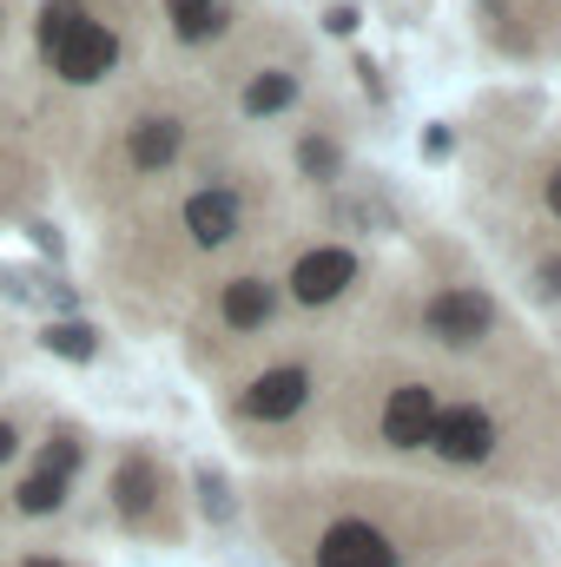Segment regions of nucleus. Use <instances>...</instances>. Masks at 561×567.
Here are the masks:
<instances>
[{"mask_svg": "<svg viewBox=\"0 0 561 567\" xmlns=\"http://www.w3.org/2000/svg\"><path fill=\"white\" fill-rule=\"evenodd\" d=\"M422 330L442 343V350H469L496 330V297L476 290V284H456V290H436L422 303Z\"/></svg>", "mask_w": 561, "mask_h": 567, "instance_id": "f257e3e1", "label": "nucleus"}, {"mask_svg": "<svg viewBox=\"0 0 561 567\" xmlns=\"http://www.w3.org/2000/svg\"><path fill=\"white\" fill-rule=\"evenodd\" d=\"M120 66V33L106 27V20H80L67 40H60V53H53V73L60 80H73V86H93V80H106Z\"/></svg>", "mask_w": 561, "mask_h": 567, "instance_id": "f03ea898", "label": "nucleus"}, {"mask_svg": "<svg viewBox=\"0 0 561 567\" xmlns=\"http://www.w3.org/2000/svg\"><path fill=\"white\" fill-rule=\"evenodd\" d=\"M429 449H436L442 462H456V468L489 462V449H496V423H489V410H476V403H449V410H436Z\"/></svg>", "mask_w": 561, "mask_h": 567, "instance_id": "7ed1b4c3", "label": "nucleus"}, {"mask_svg": "<svg viewBox=\"0 0 561 567\" xmlns=\"http://www.w3.org/2000/svg\"><path fill=\"white\" fill-rule=\"evenodd\" d=\"M304 403H310V370H297V363L265 370V377L238 396V410H245L252 423H284V416H297Z\"/></svg>", "mask_w": 561, "mask_h": 567, "instance_id": "20e7f679", "label": "nucleus"}, {"mask_svg": "<svg viewBox=\"0 0 561 567\" xmlns=\"http://www.w3.org/2000/svg\"><path fill=\"white\" fill-rule=\"evenodd\" d=\"M344 284H357V251H344V245H317V251L297 258V271H290V297H297V303H330V297H344Z\"/></svg>", "mask_w": 561, "mask_h": 567, "instance_id": "39448f33", "label": "nucleus"}, {"mask_svg": "<svg viewBox=\"0 0 561 567\" xmlns=\"http://www.w3.org/2000/svg\"><path fill=\"white\" fill-rule=\"evenodd\" d=\"M238 225H245V205H238V192H225V185H205V192H192V198H185V231H192V245H198V251H218V245H232V238H238Z\"/></svg>", "mask_w": 561, "mask_h": 567, "instance_id": "423d86ee", "label": "nucleus"}, {"mask_svg": "<svg viewBox=\"0 0 561 567\" xmlns=\"http://www.w3.org/2000/svg\"><path fill=\"white\" fill-rule=\"evenodd\" d=\"M317 567H397V548H390V535L370 528V522H337V528H324V542H317Z\"/></svg>", "mask_w": 561, "mask_h": 567, "instance_id": "0eeeda50", "label": "nucleus"}, {"mask_svg": "<svg viewBox=\"0 0 561 567\" xmlns=\"http://www.w3.org/2000/svg\"><path fill=\"white\" fill-rule=\"evenodd\" d=\"M436 390L429 383H404V390H390V403H384V442L390 449H422L429 442V429H436Z\"/></svg>", "mask_w": 561, "mask_h": 567, "instance_id": "6e6552de", "label": "nucleus"}, {"mask_svg": "<svg viewBox=\"0 0 561 567\" xmlns=\"http://www.w3.org/2000/svg\"><path fill=\"white\" fill-rule=\"evenodd\" d=\"M218 317H225V330H265L272 317H278V284L265 278H232L218 290Z\"/></svg>", "mask_w": 561, "mask_h": 567, "instance_id": "1a4fd4ad", "label": "nucleus"}, {"mask_svg": "<svg viewBox=\"0 0 561 567\" xmlns=\"http://www.w3.org/2000/svg\"><path fill=\"white\" fill-rule=\"evenodd\" d=\"M178 152H185V126H178L172 113H152V120H140V126L126 133V158H133V172H165Z\"/></svg>", "mask_w": 561, "mask_h": 567, "instance_id": "9d476101", "label": "nucleus"}, {"mask_svg": "<svg viewBox=\"0 0 561 567\" xmlns=\"http://www.w3.org/2000/svg\"><path fill=\"white\" fill-rule=\"evenodd\" d=\"M165 20L185 47H205L232 27V0H165Z\"/></svg>", "mask_w": 561, "mask_h": 567, "instance_id": "9b49d317", "label": "nucleus"}, {"mask_svg": "<svg viewBox=\"0 0 561 567\" xmlns=\"http://www.w3.org/2000/svg\"><path fill=\"white\" fill-rule=\"evenodd\" d=\"M152 502H159V468L145 455H126L120 475H113V508L140 522V515H152Z\"/></svg>", "mask_w": 561, "mask_h": 567, "instance_id": "f8f14e48", "label": "nucleus"}, {"mask_svg": "<svg viewBox=\"0 0 561 567\" xmlns=\"http://www.w3.org/2000/svg\"><path fill=\"white\" fill-rule=\"evenodd\" d=\"M297 100V73H284V66H265V73H252V86H245V120H272Z\"/></svg>", "mask_w": 561, "mask_h": 567, "instance_id": "ddd939ff", "label": "nucleus"}, {"mask_svg": "<svg viewBox=\"0 0 561 567\" xmlns=\"http://www.w3.org/2000/svg\"><path fill=\"white\" fill-rule=\"evenodd\" d=\"M40 343H47L53 357H67V363H93V350H100V330L67 317V323H47V330H40Z\"/></svg>", "mask_w": 561, "mask_h": 567, "instance_id": "4468645a", "label": "nucleus"}, {"mask_svg": "<svg viewBox=\"0 0 561 567\" xmlns=\"http://www.w3.org/2000/svg\"><path fill=\"white\" fill-rule=\"evenodd\" d=\"M60 502H67V475H47V468H33V475L13 488V508H20V515H53Z\"/></svg>", "mask_w": 561, "mask_h": 567, "instance_id": "2eb2a0df", "label": "nucleus"}, {"mask_svg": "<svg viewBox=\"0 0 561 567\" xmlns=\"http://www.w3.org/2000/svg\"><path fill=\"white\" fill-rule=\"evenodd\" d=\"M80 20H86V7H80V0H47V7H40V53L53 60V53H60V40H67Z\"/></svg>", "mask_w": 561, "mask_h": 567, "instance_id": "dca6fc26", "label": "nucleus"}, {"mask_svg": "<svg viewBox=\"0 0 561 567\" xmlns=\"http://www.w3.org/2000/svg\"><path fill=\"white\" fill-rule=\"evenodd\" d=\"M297 165H304V178H317V185H330V178L344 172V152H337V140H324V133H310V140L297 145Z\"/></svg>", "mask_w": 561, "mask_h": 567, "instance_id": "f3484780", "label": "nucleus"}, {"mask_svg": "<svg viewBox=\"0 0 561 567\" xmlns=\"http://www.w3.org/2000/svg\"><path fill=\"white\" fill-rule=\"evenodd\" d=\"M80 462H86V442H80V435H53V442L40 449V468H47V475H67V482H73Z\"/></svg>", "mask_w": 561, "mask_h": 567, "instance_id": "a211bd4d", "label": "nucleus"}, {"mask_svg": "<svg viewBox=\"0 0 561 567\" xmlns=\"http://www.w3.org/2000/svg\"><path fill=\"white\" fill-rule=\"evenodd\" d=\"M198 508H205V522H232V488L218 468H198Z\"/></svg>", "mask_w": 561, "mask_h": 567, "instance_id": "6ab92c4d", "label": "nucleus"}, {"mask_svg": "<svg viewBox=\"0 0 561 567\" xmlns=\"http://www.w3.org/2000/svg\"><path fill=\"white\" fill-rule=\"evenodd\" d=\"M344 218H350V225H364V231H390V205H377V198L344 205Z\"/></svg>", "mask_w": 561, "mask_h": 567, "instance_id": "aec40b11", "label": "nucleus"}, {"mask_svg": "<svg viewBox=\"0 0 561 567\" xmlns=\"http://www.w3.org/2000/svg\"><path fill=\"white\" fill-rule=\"evenodd\" d=\"M324 27H330V33H357V7H330Z\"/></svg>", "mask_w": 561, "mask_h": 567, "instance_id": "412c9836", "label": "nucleus"}, {"mask_svg": "<svg viewBox=\"0 0 561 567\" xmlns=\"http://www.w3.org/2000/svg\"><path fill=\"white\" fill-rule=\"evenodd\" d=\"M422 152H429V158H449V126H429V133H422Z\"/></svg>", "mask_w": 561, "mask_h": 567, "instance_id": "4be33fe9", "label": "nucleus"}, {"mask_svg": "<svg viewBox=\"0 0 561 567\" xmlns=\"http://www.w3.org/2000/svg\"><path fill=\"white\" fill-rule=\"evenodd\" d=\"M13 449H20V429H13V423H0V462H7Z\"/></svg>", "mask_w": 561, "mask_h": 567, "instance_id": "5701e85b", "label": "nucleus"}, {"mask_svg": "<svg viewBox=\"0 0 561 567\" xmlns=\"http://www.w3.org/2000/svg\"><path fill=\"white\" fill-rule=\"evenodd\" d=\"M549 212L561 218V172H549Z\"/></svg>", "mask_w": 561, "mask_h": 567, "instance_id": "b1692460", "label": "nucleus"}, {"mask_svg": "<svg viewBox=\"0 0 561 567\" xmlns=\"http://www.w3.org/2000/svg\"><path fill=\"white\" fill-rule=\"evenodd\" d=\"M20 567H67V561H53V555H27Z\"/></svg>", "mask_w": 561, "mask_h": 567, "instance_id": "393cba45", "label": "nucleus"}]
</instances>
